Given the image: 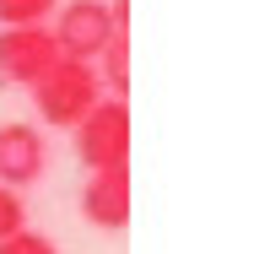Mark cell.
I'll list each match as a JSON object with an SVG mask.
<instances>
[{"mask_svg": "<svg viewBox=\"0 0 254 254\" xmlns=\"http://www.w3.org/2000/svg\"><path fill=\"white\" fill-rule=\"evenodd\" d=\"M27 92L38 103V119H44V125L76 130V119L103 98V81H98V65H92V60H65V54H60Z\"/></svg>", "mask_w": 254, "mask_h": 254, "instance_id": "1", "label": "cell"}, {"mask_svg": "<svg viewBox=\"0 0 254 254\" xmlns=\"http://www.w3.org/2000/svg\"><path fill=\"white\" fill-rule=\"evenodd\" d=\"M76 157L87 168H125L130 162V108H125V98H98L76 119Z\"/></svg>", "mask_w": 254, "mask_h": 254, "instance_id": "2", "label": "cell"}, {"mask_svg": "<svg viewBox=\"0 0 254 254\" xmlns=\"http://www.w3.org/2000/svg\"><path fill=\"white\" fill-rule=\"evenodd\" d=\"M54 44L65 60H98L103 44L114 38V33H125V27H114V11H108V0H70V5H60V16H54Z\"/></svg>", "mask_w": 254, "mask_h": 254, "instance_id": "3", "label": "cell"}, {"mask_svg": "<svg viewBox=\"0 0 254 254\" xmlns=\"http://www.w3.org/2000/svg\"><path fill=\"white\" fill-rule=\"evenodd\" d=\"M60 60V44L44 22H22V27H0V81L11 87H33L44 70Z\"/></svg>", "mask_w": 254, "mask_h": 254, "instance_id": "4", "label": "cell"}, {"mask_svg": "<svg viewBox=\"0 0 254 254\" xmlns=\"http://www.w3.org/2000/svg\"><path fill=\"white\" fill-rule=\"evenodd\" d=\"M49 173V146L33 125H0V184L5 190H22V184H38Z\"/></svg>", "mask_w": 254, "mask_h": 254, "instance_id": "5", "label": "cell"}, {"mask_svg": "<svg viewBox=\"0 0 254 254\" xmlns=\"http://www.w3.org/2000/svg\"><path fill=\"white\" fill-rule=\"evenodd\" d=\"M81 216L103 233H119L130 222V168H92L81 190Z\"/></svg>", "mask_w": 254, "mask_h": 254, "instance_id": "6", "label": "cell"}, {"mask_svg": "<svg viewBox=\"0 0 254 254\" xmlns=\"http://www.w3.org/2000/svg\"><path fill=\"white\" fill-rule=\"evenodd\" d=\"M92 65H98L103 92H125V87H130V33H114Z\"/></svg>", "mask_w": 254, "mask_h": 254, "instance_id": "7", "label": "cell"}, {"mask_svg": "<svg viewBox=\"0 0 254 254\" xmlns=\"http://www.w3.org/2000/svg\"><path fill=\"white\" fill-rule=\"evenodd\" d=\"M60 0H0V27H22V22H49Z\"/></svg>", "mask_w": 254, "mask_h": 254, "instance_id": "8", "label": "cell"}, {"mask_svg": "<svg viewBox=\"0 0 254 254\" xmlns=\"http://www.w3.org/2000/svg\"><path fill=\"white\" fill-rule=\"evenodd\" d=\"M0 254H60V249H54V238L33 233V227L22 222L16 233H5V238H0Z\"/></svg>", "mask_w": 254, "mask_h": 254, "instance_id": "9", "label": "cell"}, {"mask_svg": "<svg viewBox=\"0 0 254 254\" xmlns=\"http://www.w3.org/2000/svg\"><path fill=\"white\" fill-rule=\"evenodd\" d=\"M22 222H27V211H22V195L0 184V238H5V233H16Z\"/></svg>", "mask_w": 254, "mask_h": 254, "instance_id": "10", "label": "cell"}]
</instances>
